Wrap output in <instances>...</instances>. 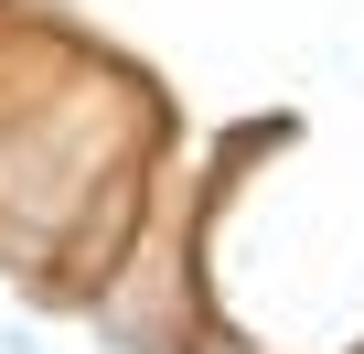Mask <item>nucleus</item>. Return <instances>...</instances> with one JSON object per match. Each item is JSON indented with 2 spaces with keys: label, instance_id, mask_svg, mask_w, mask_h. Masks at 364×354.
I'll use <instances>...</instances> for the list:
<instances>
[{
  "label": "nucleus",
  "instance_id": "obj_1",
  "mask_svg": "<svg viewBox=\"0 0 364 354\" xmlns=\"http://www.w3.org/2000/svg\"><path fill=\"white\" fill-rule=\"evenodd\" d=\"M75 322L107 354H193L204 333V236H193V172L161 161V194L139 215V236L118 247V269L75 301Z\"/></svg>",
  "mask_w": 364,
  "mask_h": 354
}]
</instances>
